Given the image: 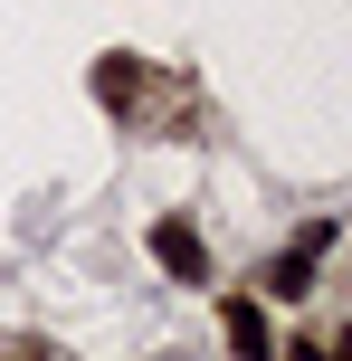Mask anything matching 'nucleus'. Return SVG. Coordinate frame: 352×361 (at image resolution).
I'll list each match as a JSON object with an SVG mask.
<instances>
[{
    "label": "nucleus",
    "instance_id": "obj_1",
    "mask_svg": "<svg viewBox=\"0 0 352 361\" xmlns=\"http://www.w3.org/2000/svg\"><path fill=\"white\" fill-rule=\"evenodd\" d=\"M324 257H334V219H305V228H296V247L257 267V295H277V305H305V295H315V267H324Z\"/></svg>",
    "mask_w": 352,
    "mask_h": 361
},
{
    "label": "nucleus",
    "instance_id": "obj_2",
    "mask_svg": "<svg viewBox=\"0 0 352 361\" xmlns=\"http://www.w3.org/2000/svg\"><path fill=\"white\" fill-rule=\"evenodd\" d=\"M152 267H162L171 286H210V238L190 228V219H152Z\"/></svg>",
    "mask_w": 352,
    "mask_h": 361
},
{
    "label": "nucleus",
    "instance_id": "obj_3",
    "mask_svg": "<svg viewBox=\"0 0 352 361\" xmlns=\"http://www.w3.org/2000/svg\"><path fill=\"white\" fill-rule=\"evenodd\" d=\"M219 333L238 361H277V333H267V295H219Z\"/></svg>",
    "mask_w": 352,
    "mask_h": 361
},
{
    "label": "nucleus",
    "instance_id": "obj_4",
    "mask_svg": "<svg viewBox=\"0 0 352 361\" xmlns=\"http://www.w3.org/2000/svg\"><path fill=\"white\" fill-rule=\"evenodd\" d=\"M95 105L105 114H143L152 105V67L143 57H95Z\"/></svg>",
    "mask_w": 352,
    "mask_h": 361
},
{
    "label": "nucleus",
    "instance_id": "obj_5",
    "mask_svg": "<svg viewBox=\"0 0 352 361\" xmlns=\"http://www.w3.org/2000/svg\"><path fill=\"white\" fill-rule=\"evenodd\" d=\"M334 352H343V343H334V333H305V343H286L277 361H334Z\"/></svg>",
    "mask_w": 352,
    "mask_h": 361
},
{
    "label": "nucleus",
    "instance_id": "obj_6",
    "mask_svg": "<svg viewBox=\"0 0 352 361\" xmlns=\"http://www.w3.org/2000/svg\"><path fill=\"white\" fill-rule=\"evenodd\" d=\"M0 361H67V352H48V343H10Z\"/></svg>",
    "mask_w": 352,
    "mask_h": 361
}]
</instances>
